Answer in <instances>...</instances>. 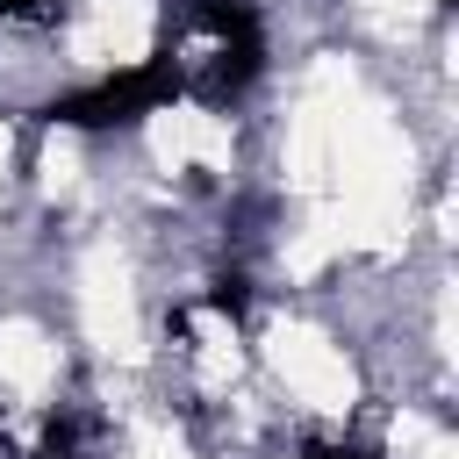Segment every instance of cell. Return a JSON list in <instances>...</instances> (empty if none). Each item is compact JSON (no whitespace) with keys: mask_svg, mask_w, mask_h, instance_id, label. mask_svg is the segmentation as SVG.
<instances>
[{"mask_svg":"<svg viewBox=\"0 0 459 459\" xmlns=\"http://www.w3.org/2000/svg\"><path fill=\"white\" fill-rule=\"evenodd\" d=\"M65 0H0V22H57Z\"/></svg>","mask_w":459,"mask_h":459,"instance_id":"obj_2","label":"cell"},{"mask_svg":"<svg viewBox=\"0 0 459 459\" xmlns=\"http://www.w3.org/2000/svg\"><path fill=\"white\" fill-rule=\"evenodd\" d=\"M179 93H186V79H179V57H172V43H165V50L143 57V65H122V72H100L93 86L57 93L43 115L65 122V129H122V122H143V115L172 108Z\"/></svg>","mask_w":459,"mask_h":459,"instance_id":"obj_1","label":"cell"},{"mask_svg":"<svg viewBox=\"0 0 459 459\" xmlns=\"http://www.w3.org/2000/svg\"><path fill=\"white\" fill-rule=\"evenodd\" d=\"M301 459H380V452H366V445H344V437H308V445H301Z\"/></svg>","mask_w":459,"mask_h":459,"instance_id":"obj_3","label":"cell"}]
</instances>
